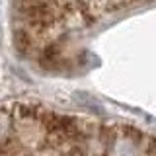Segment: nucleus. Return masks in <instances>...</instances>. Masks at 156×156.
Returning a JSON list of instances; mask_svg holds the SVG:
<instances>
[{
	"label": "nucleus",
	"mask_w": 156,
	"mask_h": 156,
	"mask_svg": "<svg viewBox=\"0 0 156 156\" xmlns=\"http://www.w3.org/2000/svg\"><path fill=\"white\" fill-rule=\"evenodd\" d=\"M148 0H16L20 35L29 51L43 53L72 33Z\"/></svg>",
	"instance_id": "1"
}]
</instances>
